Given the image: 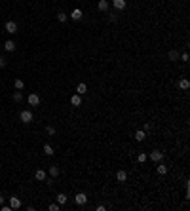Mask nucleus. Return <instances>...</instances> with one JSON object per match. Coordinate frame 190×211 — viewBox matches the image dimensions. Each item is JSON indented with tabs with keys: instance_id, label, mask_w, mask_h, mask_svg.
Wrapping results in <instances>:
<instances>
[{
	"instance_id": "nucleus-29",
	"label": "nucleus",
	"mask_w": 190,
	"mask_h": 211,
	"mask_svg": "<svg viewBox=\"0 0 190 211\" xmlns=\"http://www.w3.org/2000/svg\"><path fill=\"white\" fill-rule=\"evenodd\" d=\"M148 130H150V124H148V122H146V124L143 126V131H148Z\"/></svg>"
},
{
	"instance_id": "nucleus-21",
	"label": "nucleus",
	"mask_w": 190,
	"mask_h": 211,
	"mask_svg": "<svg viewBox=\"0 0 190 211\" xmlns=\"http://www.w3.org/2000/svg\"><path fill=\"white\" fill-rule=\"evenodd\" d=\"M12 99H13V103H21L23 101V93H21V91H15Z\"/></svg>"
},
{
	"instance_id": "nucleus-27",
	"label": "nucleus",
	"mask_w": 190,
	"mask_h": 211,
	"mask_svg": "<svg viewBox=\"0 0 190 211\" xmlns=\"http://www.w3.org/2000/svg\"><path fill=\"white\" fill-rule=\"evenodd\" d=\"M46 133H48V135H55V127L48 126V127H46Z\"/></svg>"
},
{
	"instance_id": "nucleus-5",
	"label": "nucleus",
	"mask_w": 190,
	"mask_h": 211,
	"mask_svg": "<svg viewBox=\"0 0 190 211\" xmlns=\"http://www.w3.org/2000/svg\"><path fill=\"white\" fill-rule=\"evenodd\" d=\"M150 160L156 162V164L162 162V160H163V152H160V150H152V152H150Z\"/></svg>"
},
{
	"instance_id": "nucleus-25",
	"label": "nucleus",
	"mask_w": 190,
	"mask_h": 211,
	"mask_svg": "<svg viewBox=\"0 0 190 211\" xmlns=\"http://www.w3.org/2000/svg\"><path fill=\"white\" fill-rule=\"evenodd\" d=\"M146 158H148L146 154H145V152H141L139 156H137V162H139V164H145V162H146Z\"/></svg>"
},
{
	"instance_id": "nucleus-15",
	"label": "nucleus",
	"mask_w": 190,
	"mask_h": 211,
	"mask_svg": "<svg viewBox=\"0 0 190 211\" xmlns=\"http://www.w3.org/2000/svg\"><path fill=\"white\" fill-rule=\"evenodd\" d=\"M67 200H69V198H67L65 192H59V194H57V204H59V205H65Z\"/></svg>"
},
{
	"instance_id": "nucleus-14",
	"label": "nucleus",
	"mask_w": 190,
	"mask_h": 211,
	"mask_svg": "<svg viewBox=\"0 0 190 211\" xmlns=\"http://www.w3.org/2000/svg\"><path fill=\"white\" fill-rule=\"evenodd\" d=\"M146 139V131H143V130H139V131H135V141H139V143H143Z\"/></svg>"
},
{
	"instance_id": "nucleus-24",
	"label": "nucleus",
	"mask_w": 190,
	"mask_h": 211,
	"mask_svg": "<svg viewBox=\"0 0 190 211\" xmlns=\"http://www.w3.org/2000/svg\"><path fill=\"white\" fill-rule=\"evenodd\" d=\"M67 19H69V15H67V13H63V12L57 13V21H59V23H65Z\"/></svg>"
},
{
	"instance_id": "nucleus-9",
	"label": "nucleus",
	"mask_w": 190,
	"mask_h": 211,
	"mask_svg": "<svg viewBox=\"0 0 190 211\" xmlns=\"http://www.w3.org/2000/svg\"><path fill=\"white\" fill-rule=\"evenodd\" d=\"M116 179H118V183H126L127 181V173L124 171V169H118V171H116Z\"/></svg>"
},
{
	"instance_id": "nucleus-3",
	"label": "nucleus",
	"mask_w": 190,
	"mask_h": 211,
	"mask_svg": "<svg viewBox=\"0 0 190 211\" xmlns=\"http://www.w3.org/2000/svg\"><path fill=\"white\" fill-rule=\"evenodd\" d=\"M74 202L78 204V205H84V204H88V194L86 192H78L74 196Z\"/></svg>"
},
{
	"instance_id": "nucleus-23",
	"label": "nucleus",
	"mask_w": 190,
	"mask_h": 211,
	"mask_svg": "<svg viewBox=\"0 0 190 211\" xmlns=\"http://www.w3.org/2000/svg\"><path fill=\"white\" fill-rule=\"evenodd\" d=\"M59 175V167L57 166H51L50 167V177H57Z\"/></svg>"
},
{
	"instance_id": "nucleus-26",
	"label": "nucleus",
	"mask_w": 190,
	"mask_h": 211,
	"mask_svg": "<svg viewBox=\"0 0 190 211\" xmlns=\"http://www.w3.org/2000/svg\"><path fill=\"white\" fill-rule=\"evenodd\" d=\"M48 209H50V211H59V209H61V205L55 202V204H50V207H48Z\"/></svg>"
},
{
	"instance_id": "nucleus-1",
	"label": "nucleus",
	"mask_w": 190,
	"mask_h": 211,
	"mask_svg": "<svg viewBox=\"0 0 190 211\" xmlns=\"http://www.w3.org/2000/svg\"><path fill=\"white\" fill-rule=\"evenodd\" d=\"M19 118H21V122H23V124H30L34 116H33V112H30V110H21Z\"/></svg>"
},
{
	"instance_id": "nucleus-20",
	"label": "nucleus",
	"mask_w": 190,
	"mask_h": 211,
	"mask_svg": "<svg viewBox=\"0 0 190 211\" xmlns=\"http://www.w3.org/2000/svg\"><path fill=\"white\" fill-rule=\"evenodd\" d=\"M13 86H15V90H17V91H21L23 87H25V84H23V80H21V78L15 80V82H13Z\"/></svg>"
},
{
	"instance_id": "nucleus-31",
	"label": "nucleus",
	"mask_w": 190,
	"mask_h": 211,
	"mask_svg": "<svg viewBox=\"0 0 190 211\" xmlns=\"http://www.w3.org/2000/svg\"><path fill=\"white\" fill-rule=\"evenodd\" d=\"M4 204V196H0V205H2Z\"/></svg>"
},
{
	"instance_id": "nucleus-13",
	"label": "nucleus",
	"mask_w": 190,
	"mask_h": 211,
	"mask_svg": "<svg viewBox=\"0 0 190 211\" xmlns=\"http://www.w3.org/2000/svg\"><path fill=\"white\" fill-rule=\"evenodd\" d=\"M177 86H179V90H188V87H190V82H188L186 78H181V80L177 82Z\"/></svg>"
},
{
	"instance_id": "nucleus-12",
	"label": "nucleus",
	"mask_w": 190,
	"mask_h": 211,
	"mask_svg": "<svg viewBox=\"0 0 190 211\" xmlns=\"http://www.w3.org/2000/svg\"><path fill=\"white\" fill-rule=\"evenodd\" d=\"M76 93H78V95H86V93H88V86H86L84 82L78 84V86H76Z\"/></svg>"
},
{
	"instance_id": "nucleus-22",
	"label": "nucleus",
	"mask_w": 190,
	"mask_h": 211,
	"mask_svg": "<svg viewBox=\"0 0 190 211\" xmlns=\"http://www.w3.org/2000/svg\"><path fill=\"white\" fill-rule=\"evenodd\" d=\"M177 59H179V51L171 50V51H169V61H177Z\"/></svg>"
},
{
	"instance_id": "nucleus-28",
	"label": "nucleus",
	"mask_w": 190,
	"mask_h": 211,
	"mask_svg": "<svg viewBox=\"0 0 190 211\" xmlns=\"http://www.w3.org/2000/svg\"><path fill=\"white\" fill-rule=\"evenodd\" d=\"M4 67H6V59H4L2 55H0V69H4Z\"/></svg>"
},
{
	"instance_id": "nucleus-19",
	"label": "nucleus",
	"mask_w": 190,
	"mask_h": 211,
	"mask_svg": "<svg viewBox=\"0 0 190 211\" xmlns=\"http://www.w3.org/2000/svg\"><path fill=\"white\" fill-rule=\"evenodd\" d=\"M156 171L160 173V175H166V173H167V167L163 166V164H160V162H158V166H156Z\"/></svg>"
},
{
	"instance_id": "nucleus-2",
	"label": "nucleus",
	"mask_w": 190,
	"mask_h": 211,
	"mask_svg": "<svg viewBox=\"0 0 190 211\" xmlns=\"http://www.w3.org/2000/svg\"><path fill=\"white\" fill-rule=\"evenodd\" d=\"M27 103H29L30 107L40 105V95H38V93H29V95H27Z\"/></svg>"
},
{
	"instance_id": "nucleus-30",
	"label": "nucleus",
	"mask_w": 190,
	"mask_h": 211,
	"mask_svg": "<svg viewBox=\"0 0 190 211\" xmlns=\"http://www.w3.org/2000/svg\"><path fill=\"white\" fill-rule=\"evenodd\" d=\"M181 59L184 61V63H186V61H188V53H183V55H181Z\"/></svg>"
},
{
	"instance_id": "nucleus-17",
	"label": "nucleus",
	"mask_w": 190,
	"mask_h": 211,
	"mask_svg": "<svg viewBox=\"0 0 190 211\" xmlns=\"http://www.w3.org/2000/svg\"><path fill=\"white\" fill-rule=\"evenodd\" d=\"M70 17H72L74 21H80V19H82V12H80V10H72V13H70Z\"/></svg>"
},
{
	"instance_id": "nucleus-6",
	"label": "nucleus",
	"mask_w": 190,
	"mask_h": 211,
	"mask_svg": "<svg viewBox=\"0 0 190 211\" xmlns=\"http://www.w3.org/2000/svg\"><path fill=\"white\" fill-rule=\"evenodd\" d=\"M6 33L15 34V33H17V23H15V21H8L6 23Z\"/></svg>"
},
{
	"instance_id": "nucleus-18",
	"label": "nucleus",
	"mask_w": 190,
	"mask_h": 211,
	"mask_svg": "<svg viewBox=\"0 0 190 211\" xmlns=\"http://www.w3.org/2000/svg\"><path fill=\"white\" fill-rule=\"evenodd\" d=\"M42 150H44L46 156H53V147H51V145H44Z\"/></svg>"
},
{
	"instance_id": "nucleus-16",
	"label": "nucleus",
	"mask_w": 190,
	"mask_h": 211,
	"mask_svg": "<svg viewBox=\"0 0 190 211\" xmlns=\"http://www.w3.org/2000/svg\"><path fill=\"white\" fill-rule=\"evenodd\" d=\"M4 50H6V51H13V50H15V42H13V40L4 42Z\"/></svg>"
},
{
	"instance_id": "nucleus-7",
	"label": "nucleus",
	"mask_w": 190,
	"mask_h": 211,
	"mask_svg": "<svg viewBox=\"0 0 190 211\" xmlns=\"http://www.w3.org/2000/svg\"><path fill=\"white\" fill-rule=\"evenodd\" d=\"M21 200H19V198H15V196H12V198H10V207H12V209H19V207H21Z\"/></svg>"
},
{
	"instance_id": "nucleus-10",
	"label": "nucleus",
	"mask_w": 190,
	"mask_h": 211,
	"mask_svg": "<svg viewBox=\"0 0 190 211\" xmlns=\"http://www.w3.org/2000/svg\"><path fill=\"white\" fill-rule=\"evenodd\" d=\"M34 179H36V181H46V179H48V175H46V171H44V169H38V171L36 173H34Z\"/></svg>"
},
{
	"instance_id": "nucleus-8",
	"label": "nucleus",
	"mask_w": 190,
	"mask_h": 211,
	"mask_svg": "<svg viewBox=\"0 0 190 211\" xmlns=\"http://www.w3.org/2000/svg\"><path fill=\"white\" fill-rule=\"evenodd\" d=\"M70 105H72V107H80L82 105V95H78V93L70 95Z\"/></svg>"
},
{
	"instance_id": "nucleus-11",
	"label": "nucleus",
	"mask_w": 190,
	"mask_h": 211,
	"mask_svg": "<svg viewBox=\"0 0 190 211\" xmlns=\"http://www.w3.org/2000/svg\"><path fill=\"white\" fill-rule=\"evenodd\" d=\"M97 8L101 10V12H109V8H110V4L106 2V0H99L97 2Z\"/></svg>"
},
{
	"instance_id": "nucleus-4",
	"label": "nucleus",
	"mask_w": 190,
	"mask_h": 211,
	"mask_svg": "<svg viewBox=\"0 0 190 211\" xmlns=\"http://www.w3.org/2000/svg\"><path fill=\"white\" fill-rule=\"evenodd\" d=\"M112 6H114L116 12H122V10H126L127 2H126V0H112Z\"/></svg>"
}]
</instances>
